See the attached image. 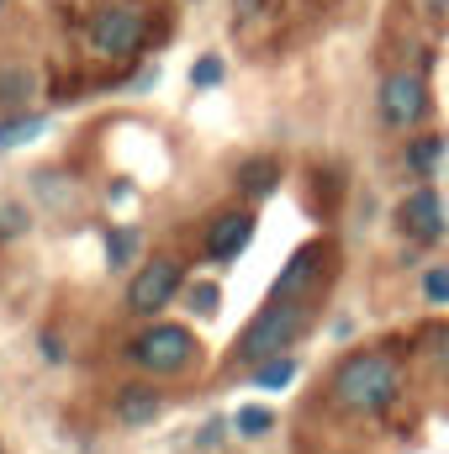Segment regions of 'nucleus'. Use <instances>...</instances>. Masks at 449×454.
Segmentation results:
<instances>
[{
	"mask_svg": "<svg viewBox=\"0 0 449 454\" xmlns=\"http://www.w3.org/2000/svg\"><path fill=\"white\" fill-rule=\"evenodd\" d=\"M397 391H402L397 359L381 348H359L334 370V396L349 412H386L397 402Z\"/></svg>",
	"mask_w": 449,
	"mask_h": 454,
	"instance_id": "f257e3e1",
	"label": "nucleus"
},
{
	"mask_svg": "<svg viewBox=\"0 0 449 454\" xmlns=\"http://www.w3.org/2000/svg\"><path fill=\"white\" fill-rule=\"evenodd\" d=\"M302 323H307V312H302L296 301H275V296H270V307H264V312L248 323V333L238 339V348H232V354H238L243 364L280 359L291 343L302 339Z\"/></svg>",
	"mask_w": 449,
	"mask_h": 454,
	"instance_id": "f03ea898",
	"label": "nucleus"
},
{
	"mask_svg": "<svg viewBox=\"0 0 449 454\" xmlns=\"http://www.w3.org/2000/svg\"><path fill=\"white\" fill-rule=\"evenodd\" d=\"M196 359V333L180 323H154L132 339V364H143L148 375H175Z\"/></svg>",
	"mask_w": 449,
	"mask_h": 454,
	"instance_id": "7ed1b4c3",
	"label": "nucleus"
},
{
	"mask_svg": "<svg viewBox=\"0 0 449 454\" xmlns=\"http://www.w3.org/2000/svg\"><path fill=\"white\" fill-rule=\"evenodd\" d=\"M143 37H148V27H143V16L132 5H101L91 16V27H85V43L101 59H132L143 48Z\"/></svg>",
	"mask_w": 449,
	"mask_h": 454,
	"instance_id": "20e7f679",
	"label": "nucleus"
},
{
	"mask_svg": "<svg viewBox=\"0 0 449 454\" xmlns=\"http://www.w3.org/2000/svg\"><path fill=\"white\" fill-rule=\"evenodd\" d=\"M375 106H381V121H386V127H418V121L429 116V85H423L413 69H397V74L381 80Z\"/></svg>",
	"mask_w": 449,
	"mask_h": 454,
	"instance_id": "39448f33",
	"label": "nucleus"
},
{
	"mask_svg": "<svg viewBox=\"0 0 449 454\" xmlns=\"http://www.w3.org/2000/svg\"><path fill=\"white\" fill-rule=\"evenodd\" d=\"M175 291H180V264L175 259H148L127 286V307L138 317H154V312H164L175 301Z\"/></svg>",
	"mask_w": 449,
	"mask_h": 454,
	"instance_id": "423d86ee",
	"label": "nucleus"
},
{
	"mask_svg": "<svg viewBox=\"0 0 449 454\" xmlns=\"http://www.w3.org/2000/svg\"><path fill=\"white\" fill-rule=\"evenodd\" d=\"M397 223H402V232L413 238V243H439L449 232V212H445V196L439 191H413L407 201H402V212H397Z\"/></svg>",
	"mask_w": 449,
	"mask_h": 454,
	"instance_id": "0eeeda50",
	"label": "nucleus"
},
{
	"mask_svg": "<svg viewBox=\"0 0 449 454\" xmlns=\"http://www.w3.org/2000/svg\"><path fill=\"white\" fill-rule=\"evenodd\" d=\"M248 238H254V212H223L217 223L207 227V254L217 259V264H227V259H238L243 248H248Z\"/></svg>",
	"mask_w": 449,
	"mask_h": 454,
	"instance_id": "6e6552de",
	"label": "nucleus"
},
{
	"mask_svg": "<svg viewBox=\"0 0 449 454\" xmlns=\"http://www.w3.org/2000/svg\"><path fill=\"white\" fill-rule=\"evenodd\" d=\"M323 264H328V243H307L302 254H291V264H286L280 280H275V301H296V296L323 275Z\"/></svg>",
	"mask_w": 449,
	"mask_h": 454,
	"instance_id": "1a4fd4ad",
	"label": "nucleus"
},
{
	"mask_svg": "<svg viewBox=\"0 0 449 454\" xmlns=\"http://www.w3.org/2000/svg\"><path fill=\"white\" fill-rule=\"evenodd\" d=\"M159 412H164V396L148 391V386H127V391L116 396V418H122L127 428H148Z\"/></svg>",
	"mask_w": 449,
	"mask_h": 454,
	"instance_id": "9d476101",
	"label": "nucleus"
},
{
	"mask_svg": "<svg viewBox=\"0 0 449 454\" xmlns=\"http://www.w3.org/2000/svg\"><path fill=\"white\" fill-rule=\"evenodd\" d=\"M43 127H48V116H37V112L5 116V121H0V148H5V153H11V148H27V143L43 137Z\"/></svg>",
	"mask_w": 449,
	"mask_h": 454,
	"instance_id": "9b49d317",
	"label": "nucleus"
},
{
	"mask_svg": "<svg viewBox=\"0 0 449 454\" xmlns=\"http://www.w3.org/2000/svg\"><path fill=\"white\" fill-rule=\"evenodd\" d=\"M280 185V164L275 159H248L243 169H238V191L243 196H270Z\"/></svg>",
	"mask_w": 449,
	"mask_h": 454,
	"instance_id": "f8f14e48",
	"label": "nucleus"
},
{
	"mask_svg": "<svg viewBox=\"0 0 449 454\" xmlns=\"http://www.w3.org/2000/svg\"><path fill=\"white\" fill-rule=\"evenodd\" d=\"M439 159H445V137H413V143H407V169H413V175L429 180V175L439 169Z\"/></svg>",
	"mask_w": 449,
	"mask_h": 454,
	"instance_id": "ddd939ff",
	"label": "nucleus"
},
{
	"mask_svg": "<svg viewBox=\"0 0 449 454\" xmlns=\"http://www.w3.org/2000/svg\"><path fill=\"white\" fill-rule=\"evenodd\" d=\"M37 90L32 69H0V106H27Z\"/></svg>",
	"mask_w": 449,
	"mask_h": 454,
	"instance_id": "4468645a",
	"label": "nucleus"
},
{
	"mask_svg": "<svg viewBox=\"0 0 449 454\" xmlns=\"http://www.w3.org/2000/svg\"><path fill=\"white\" fill-rule=\"evenodd\" d=\"M418 354H423L434 370H445V375H449V323H434V328H423V339H418Z\"/></svg>",
	"mask_w": 449,
	"mask_h": 454,
	"instance_id": "2eb2a0df",
	"label": "nucleus"
},
{
	"mask_svg": "<svg viewBox=\"0 0 449 454\" xmlns=\"http://www.w3.org/2000/svg\"><path fill=\"white\" fill-rule=\"evenodd\" d=\"M291 380H296V359H286V354L280 359H264L254 370V386H264V391H286Z\"/></svg>",
	"mask_w": 449,
	"mask_h": 454,
	"instance_id": "dca6fc26",
	"label": "nucleus"
},
{
	"mask_svg": "<svg viewBox=\"0 0 449 454\" xmlns=\"http://www.w3.org/2000/svg\"><path fill=\"white\" fill-rule=\"evenodd\" d=\"M232 428H238L243 439H264V434L275 428V412H270V407H238Z\"/></svg>",
	"mask_w": 449,
	"mask_h": 454,
	"instance_id": "f3484780",
	"label": "nucleus"
},
{
	"mask_svg": "<svg viewBox=\"0 0 449 454\" xmlns=\"http://www.w3.org/2000/svg\"><path fill=\"white\" fill-rule=\"evenodd\" d=\"M132 254H138V232H132V227H116V232H106V264H112V270H122Z\"/></svg>",
	"mask_w": 449,
	"mask_h": 454,
	"instance_id": "a211bd4d",
	"label": "nucleus"
},
{
	"mask_svg": "<svg viewBox=\"0 0 449 454\" xmlns=\"http://www.w3.org/2000/svg\"><path fill=\"white\" fill-rule=\"evenodd\" d=\"M191 85H196V90H212V85H223V59H217V53H201V59L191 64Z\"/></svg>",
	"mask_w": 449,
	"mask_h": 454,
	"instance_id": "6ab92c4d",
	"label": "nucleus"
},
{
	"mask_svg": "<svg viewBox=\"0 0 449 454\" xmlns=\"http://www.w3.org/2000/svg\"><path fill=\"white\" fill-rule=\"evenodd\" d=\"M423 296H429L434 307H449V270H439V264H434V270L423 275Z\"/></svg>",
	"mask_w": 449,
	"mask_h": 454,
	"instance_id": "aec40b11",
	"label": "nucleus"
},
{
	"mask_svg": "<svg viewBox=\"0 0 449 454\" xmlns=\"http://www.w3.org/2000/svg\"><path fill=\"white\" fill-rule=\"evenodd\" d=\"M185 301H191V312L212 317V312H217V286H207V280H201V286H191V296H185Z\"/></svg>",
	"mask_w": 449,
	"mask_h": 454,
	"instance_id": "412c9836",
	"label": "nucleus"
},
{
	"mask_svg": "<svg viewBox=\"0 0 449 454\" xmlns=\"http://www.w3.org/2000/svg\"><path fill=\"white\" fill-rule=\"evenodd\" d=\"M27 227V212L21 207H0V232H21Z\"/></svg>",
	"mask_w": 449,
	"mask_h": 454,
	"instance_id": "4be33fe9",
	"label": "nucleus"
},
{
	"mask_svg": "<svg viewBox=\"0 0 449 454\" xmlns=\"http://www.w3.org/2000/svg\"><path fill=\"white\" fill-rule=\"evenodd\" d=\"M0 5H5V0H0Z\"/></svg>",
	"mask_w": 449,
	"mask_h": 454,
	"instance_id": "5701e85b",
	"label": "nucleus"
}]
</instances>
